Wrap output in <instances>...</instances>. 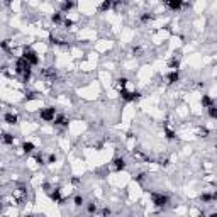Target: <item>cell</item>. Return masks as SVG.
Wrapping results in <instances>:
<instances>
[{
	"mask_svg": "<svg viewBox=\"0 0 217 217\" xmlns=\"http://www.w3.org/2000/svg\"><path fill=\"white\" fill-rule=\"evenodd\" d=\"M22 58L32 66V65H37L39 63V58H37V54H36V51H32L31 48H26L24 49V53H22Z\"/></svg>",
	"mask_w": 217,
	"mask_h": 217,
	"instance_id": "obj_1",
	"label": "cell"
},
{
	"mask_svg": "<svg viewBox=\"0 0 217 217\" xmlns=\"http://www.w3.org/2000/svg\"><path fill=\"white\" fill-rule=\"evenodd\" d=\"M41 119L49 122V121H54V108L53 107H48L44 110H41Z\"/></svg>",
	"mask_w": 217,
	"mask_h": 217,
	"instance_id": "obj_2",
	"label": "cell"
},
{
	"mask_svg": "<svg viewBox=\"0 0 217 217\" xmlns=\"http://www.w3.org/2000/svg\"><path fill=\"white\" fill-rule=\"evenodd\" d=\"M153 202L158 207H164L168 204V197L166 195H160V193H153Z\"/></svg>",
	"mask_w": 217,
	"mask_h": 217,
	"instance_id": "obj_3",
	"label": "cell"
},
{
	"mask_svg": "<svg viewBox=\"0 0 217 217\" xmlns=\"http://www.w3.org/2000/svg\"><path fill=\"white\" fill-rule=\"evenodd\" d=\"M114 166H115V170H117V171H121V170H124V168H126V161H124L122 158H117V160L114 161Z\"/></svg>",
	"mask_w": 217,
	"mask_h": 217,
	"instance_id": "obj_4",
	"label": "cell"
},
{
	"mask_svg": "<svg viewBox=\"0 0 217 217\" xmlns=\"http://www.w3.org/2000/svg\"><path fill=\"white\" fill-rule=\"evenodd\" d=\"M5 122L7 124H17V115L16 114H5Z\"/></svg>",
	"mask_w": 217,
	"mask_h": 217,
	"instance_id": "obj_5",
	"label": "cell"
},
{
	"mask_svg": "<svg viewBox=\"0 0 217 217\" xmlns=\"http://www.w3.org/2000/svg\"><path fill=\"white\" fill-rule=\"evenodd\" d=\"M166 5H168L170 9H173V10H178L183 3H181V2H178V0H177V2H175V0H170V2H166Z\"/></svg>",
	"mask_w": 217,
	"mask_h": 217,
	"instance_id": "obj_6",
	"label": "cell"
},
{
	"mask_svg": "<svg viewBox=\"0 0 217 217\" xmlns=\"http://www.w3.org/2000/svg\"><path fill=\"white\" fill-rule=\"evenodd\" d=\"M178 78H180L178 71H171L170 75H168V80H170V83H175V82H178Z\"/></svg>",
	"mask_w": 217,
	"mask_h": 217,
	"instance_id": "obj_7",
	"label": "cell"
},
{
	"mask_svg": "<svg viewBox=\"0 0 217 217\" xmlns=\"http://www.w3.org/2000/svg\"><path fill=\"white\" fill-rule=\"evenodd\" d=\"M202 105L204 107H212V100H210V97H207V95H204V98H202Z\"/></svg>",
	"mask_w": 217,
	"mask_h": 217,
	"instance_id": "obj_8",
	"label": "cell"
},
{
	"mask_svg": "<svg viewBox=\"0 0 217 217\" xmlns=\"http://www.w3.org/2000/svg\"><path fill=\"white\" fill-rule=\"evenodd\" d=\"M22 149H24V153H31V151L34 149V144H32V143H24Z\"/></svg>",
	"mask_w": 217,
	"mask_h": 217,
	"instance_id": "obj_9",
	"label": "cell"
},
{
	"mask_svg": "<svg viewBox=\"0 0 217 217\" xmlns=\"http://www.w3.org/2000/svg\"><path fill=\"white\" fill-rule=\"evenodd\" d=\"M56 124H58V126H66V124H68V121H66V117L59 115V117L56 119Z\"/></svg>",
	"mask_w": 217,
	"mask_h": 217,
	"instance_id": "obj_10",
	"label": "cell"
},
{
	"mask_svg": "<svg viewBox=\"0 0 217 217\" xmlns=\"http://www.w3.org/2000/svg\"><path fill=\"white\" fill-rule=\"evenodd\" d=\"M49 197H51L53 200H56V202H59V200H61V197H59V190H54V192H51V193H49Z\"/></svg>",
	"mask_w": 217,
	"mask_h": 217,
	"instance_id": "obj_11",
	"label": "cell"
},
{
	"mask_svg": "<svg viewBox=\"0 0 217 217\" xmlns=\"http://www.w3.org/2000/svg\"><path fill=\"white\" fill-rule=\"evenodd\" d=\"M3 143H7V144H12V143H14V137H12L10 134H3Z\"/></svg>",
	"mask_w": 217,
	"mask_h": 217,
	"instance_id": "obj_12",
	"label": "cell"
},
{
	"mask_svg": "<svg viewBox=\"0 0 217 217\" xmlns=\"http://www.w3.org/2000/svg\"><path fill=\"white\" fill-rule=\"evenodd\" d=\"M209 115L210 117H214V119H217V108L212 105V107H209Z\"/></svg>",
	"mask_w": 217,
	"mask_h": 217,
	"instance_id": "obj_13",
	"label": "cell"
},
{
	"mask_svg": "<svg viewBox=\"0 0 217 217\" xmlns=\"http://www.w3.org/2000/svg\"><path fill=\"white\" fill-rule=\"evenodd\" d=\"M73 7H75V3H71V2L63 3V10H70V9H73Z\"/></svg>",
	"mask_w": 217,
	"mask_h": 217,
	"instance_id": "obj_14",
	"label": "cell"
},
{
	"mask_svg": "<svg viewBox=\"0 0 217 217\" xmlns=\"http://www.w3.org/2000/svg\"><path fill=\"white\" fill-rule=\"evenodd\" d=\"M95 210H97V205H95L93 202H90V204H88V212H90V214H93Z\"/></svg>",
	"mask_w": 217,
	"mask_h": 217,
	"instance_id": "obj_15",
	"label": "cell"
},
{
	"mask_svg": "<svg viewBox=\"0 0 217 217\" xmlns=\"http://www.w3.org/2000/svg\"><path fill=\"white\" fill-rule=\"evenodd\" d=\"M59 20H61V14L58 12V14H54V16H53V22H56V24H58Z\"/></svg>",
	"mask_w": 217,
	"mask_h": 217,
	"instance_id": "obj_16",
	"label": "cell"
},
{
	"mask_svg": "<svg viewBox=\"0 0 217 217\" xmlns=\"http://www.w3.org/2000/svg\"><path fill=\"white\" fill-rule=\"evenodd\" d=\"M75 204H76V205H82V204H83V199H82V197L78 195V197L75 199Z\"/></svg>",
	"mask_w": 217,
	"mask_h": 217,
	"instance_id": "obj_17",
	"label": "cell"
},
{
	"mask_svg": "<svg viewBox=\"0 0 217 217\" xmlns=\"http://www.w3.org/2000/svg\"><path fill=\"white\" fill-rule=\"evenodd\" d=\"M110 7H112V3H110V2H105V3H102V9H104V10H105V9H110Z\"/></svg>",
	"mask_w": 217,
	"mask_h": 217,
	"instance_id": "obj_18",
	"label": "cell"
},
{
	"mask_svg": "<svg viewBox=\"0 0 217 217\" xmlns=\"http://www.w3.org/2000/svg\"><path fill=\"white\" fill-rule=\"evenodd\" d=\"M149 19H151V16H149V14H144V16L141 17V20H143V22H148Z\"/></svg>",
	"mask_w": 217,
	"mask_h": 217,
	"instance_id": "obj_19",
	"label": "cell"
},
{
	"mask_svg": "<svg viewBox=\"0 0 217 217\" xmlns=\"http://www.w3.org/2000/svg\"><path fill=\"white\" fill-rule=\"evenodd\" d=\"M210 217H217V214H212V216H210Z\"/></svg>",
	"mask_w": 217,
	"mask_h": 217,
	"instance_id": "obj_20",
	"label": "cell"
}]
</instances>
